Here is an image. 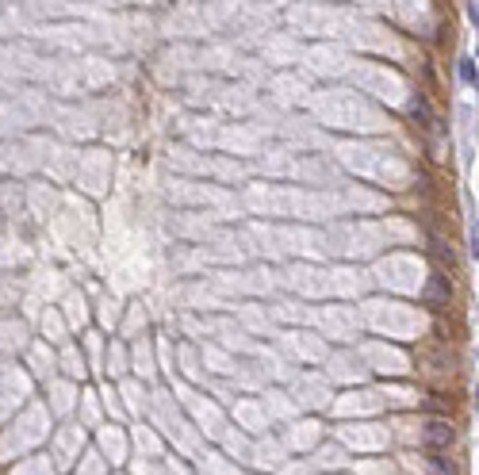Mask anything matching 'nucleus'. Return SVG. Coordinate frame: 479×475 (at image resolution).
I'll return each mask as SVG.
<instances>
[{
    "label": "nucleus",
    "instance_id": "obj_2",
    "mask_svg": "<svg viewBox=\"0 0 479 475\" xmlns=\"http://www.w3.org/2000/svg\"><path fill=\"white\" fill-rule=\"evenodd\" d=\"M460 77H464L468 85H476V81H479V77H476V65H471V58H464V62H460Z\"/></svg>",
    "mask_w": 479,
    "mask_h": 475
},
{
    "label": "nucleus",
    "instance_id": "obj_5",
    "mask_svg": "<svg viewBox=\"0 0 479 475\" xmlns=\"http://www.w3.org/2000/svg\"><path fill=\"white\" fill-rule=\"evenodd\" d=\"M471 19L479 23V0H471Z\"/></svg>",
    "mask_w": 479,
    "mask_h": 475
},
{
    "label": "nucleus",
    "instance_id": "obj_4",
    "mask_svg": "<svg viewBox=\"0 0 479 475\" xmlns=\"http://www.w3.org/2000/svg\"><path fill=\"white\" fill-rule=\"evenodd\" d=\"M471 242H476V257H479V223L471 226Z\"/></svg>",
    "mask_w": 479,
    "mask_h": 475
},
{
    "label": "nucleus",
    "instance_id": "obj_3",
    "mask_svg": "<svg viewBox=\"0 0 479 475\" xmlns=\"http://www.w3.org/2000/svg\"><path fill=\"white\" fill-rule=\"evenodd\" d=\"M434 472H437V475H453V464H449L441 452H434Z\"/></svg>",
    "mask_w": 479,
    "mask_h": 475
},
{
    "label": "nucleus",
    "instance_id": "obj_1",
    "mask_svg": "<svg viewBox=\"0 0 479 475\" xmlns=\"http://www.w3.org/2000/svg\"><path fill=\"white\" fill-rule=\"evenodd\" d=\"M426 445L434 448V452L449 448V445H453V426H449V421H429V430H426Z\"/></svg>",
    "mask_w": 479,
    "mask_h": 475
}]
</instances>
